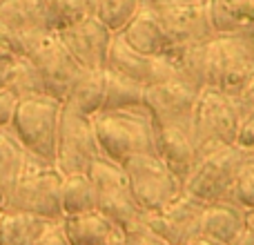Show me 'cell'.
<instances>
[{"label":"cell","instance_id":"obj_1","mask_svg":"<svg viewBox=\"0 0 254 245\" xmlns=\"http://www.w3.org/2000/svg\"><path fill=\"white\" fill-rule=\"evenodd\" d=\"M181 69L198 87L241 96L254 80V34L214 36L181 52Z\"/></svg>","mask_w":254,"mask_h":245},{"label":"cell","instance_id":"obj_2","mask_svg":"<svg viewBox=\"0 0 254 245\" xmlns=\"http://www.w3.org/2000/svg\"><path fill=\"white\" fill-rule=\"evenodd\" d=\"M103 156L123 163L134 154H156V122L145 105L98 112L92 116Z\"/></svg>","mask_w":254,"mask_h":245},{"label":"cell","instance_id":"obj_3","mask_svg":"<svg viewBox=\"0 0 254 245\" xmlns=\"http://www.w3.org/2000/svg\"><path fill=\"white\" fill-rule=\"evenodd\" d=\"M63 174L56 163L45 161L29 152L25 172L7 192V210L27 212V214L43 216L49 221L63 219L61 205Z\"/></svg>","mask_w":254,"mask_h":245},{"label":"cell","instance_id":"obj_4","mask_svg":"<svg viewBox=\"0 0 254 245\" xmlns=\"http://www.w3.org/2000/svg\"><path fill=\"white\" fill-rule=\"evenodd\" d=\"M63 101L43 94L18 101L11 119V129L18 136L27 152L56 161V138H58V121H61Z\"/></svg>","mask_w":254,"mask_h":245},{"label":"cell","instance_id":"obj_5","mask_svg":"<svg viewBox=\"0 0 254 245\" xmlns=\"http://www.w3.org/2000/svg\"><path fill=\"white\" fill-rule=\"evenodd\" d=\"M246 161V154L239 145H223L198 154L192 172L183 181V192L203 205L223 201L225 194L232 192L239 167Z\"/></svg>","mask_w":254,"mask_h":245},{"label":"cell","instance_id":"obj_6","mask_svg":"<svg viewBox=\"0 0 254 245\" xmlns=\"http://www.w3.org/2000/svg\"><path fill=\"white\" fill-rule=\"evenodd\" d=\"M123 170L131 194L145 214L163 210L183 194V181L158 154H134L123 163Z\"/></svg>","mask_w":254,"mask_h":245},{"label":"cell","instance_id":"obj_7","mask_svg":"<svg viewBox=\"0 0 254 245\" xmlns=\"http://www.w3.org/2000/svg\"><path fill=\"white\" fill-rule=\"evenodd\" d=\"M54 25L43 0H0V54H29Z\"/></svg>","mask_w":254,"mask_h":245},{"label":"cell","instance_id":"obj_8","mask_svg":"<svg viewBox=\"0 0 254 245\" xmlns=\"http://www.w3.org/2000/svg\"><path fill=\"white\" fill-rule=\"evenodd\" d=\"M89 179L96 187V210L105 214L121 230L136 223L145 216L131 194L129 181L121 163H114L107 156H98L87 170Z\"/></svg>","mask_w":254,"mask_h":245},{"label":"cell","instance_id":"obj_9","mask_svg":"<svg viewBox=\"0 0 254 245\" xmlns=\"http://www.w3.org/2000/svg\"><path fill=\"white\" fill-rule=\"evenodd\" d=\"M103 152L92 125V116L80 114L63 103L61 121H58L56 161H54L61 174H87L92 163Z\"/></svg>","mask_w":254,"mask_h":245},{"label":"cell","instance_id":"obj_10","mask_svg":"<svg viewBox=\"0 0 254 245\" xmlns=\"http://www.w3.org/2000/svg\"><path fill=\"white\" fill-rule=\"evenodd\" d=\"M194 143L198 154L223 145H239V116L232 107V96L212 87H203L198 92Z\"/></svg>","mask_w":254,"mask_h":245},{"label":"cell","instance_id":"obj_11","mask_svg":"<svg viewBox=\"0 0 254 245\" xmlns=\"http://www.w3.org/2000/svg\"><path fill=\"white\" fill-rule=\"evenodd\" d=\"M143 4L154 13L167 40L174 47L207 43L214 38L210 22V11L205 2H188V0H143Z\"/></svg>","mask_w":254,"mask_h":245},{"label":"cell","instance_id":"obj_12","mask_svg":"<svg viewBox=\"0 0 254 245\" xmlns=\"http://www.w3.org/2000/svg\"><path fill=\"white\" fill-rule=\"evenodd\" d=\"M201 87L185 76H176L165 83L145 89V107L152 112L156 127H190L194 129V112Z\"/></svg>","mask_w":254,"mask_h":245},{"label":"cell","instance_id":"obj_13","mask_svg":"<svg viewBox=\"0 0 254 245\" xmlns=\"http://www.w3.org/2000/svg\"><path fill=\"white\" fill-rule=\"evenodd\" d=\"M105 69L125 76V78L143 85V87H152V85L165 83V80L176 78V76H183L172 56L140 54L136 49H131L121 34H114V38H112Z\"/></svg>","mask_w":254,"mask_h":245},{"label":"cell","instance_id":"obj_14","mask_svg":"<svg viewBox=\"0 0 254 245\" xmlns=\"http://www.w3.org/2000/svg\"><path fill=\"white\" fill-rule=\"evenodd\" d=\"M203 210L201 201L183 192L163 210L145 214V221L167 245H192L203 237Z\"/></svg>","mask_w":254,"mask_h":245},{"label":"cell","instance_id":"obj_15","mask_svg":"<svg viewBox=\"0 0 254 245\" xmlns=\"http://www.w3.org/2000/svg\"><path fill=\"white\" fill-rule=\"evenodd\" d=\"M56 36L83 69H105L114 34L94 13L56 29Z\"/></svg>","mask_w":254,"mask_h":245},{"label":"cell","instance_id":"obj_16","mask_svg":"<svg viewBox=\"0 0 254 245\" xmlns=\"http://www.w3.org/2000/svg\"><path fill=\"white\" fill-rule=\"evenodd\" d=\"M27 56H31V61L36 62L49 96L65 101L67 92L74 85V80L78 78V74L83 71V67L67 52V47L61 43L56 31L45 36Z\"/></svg>","mask_w":254,"mask_h":245},{"label":"cell","instance_id":"obj_17","mask_svg":"<svg viewBox=\"0 0 254 245\" xmlns=\"http://www.w3.org/2000/svg\"><path fill=\"white\" fill-rule=\"evenodd\" d=\"M156 154L181 181H185L198 158L194 129L190 127H156Z\"/></svg>","mask_w":254,"mask_h":245},{"label":"cell","instance_id":"obj_18","mask_svg":"<svg viewBox=\"0 0 254 245\" xmlns=\"http://www.w3.org/2000/svg\"><path fill=\"white\" fill-rule=\"evenodd\" d=\"M121 36L131 49L147 54V56H170L174 52V45L167 40L165 31L161 29L154 13L143 2H140V9L134 16V20L121 31Z\"/></svg>","mask_w":254,"mask_h":245},{"label":"cell","instance_id":"obj_19","mask_svg":"<svg viewBox=\"0 0 254 245\" xmlns=\"http://www.w3.org/2000/svg\"><path fill=\"white\" fill-rule=\"evenodd\" d=\"M246 228V210L228 198L205 205L203 210V237L230 245Z\"/></svg>","mask_w":254,"mask_h":245},{"label":"cell","instance_id":"obj_20","mask_svg":"<svg viewBox=\"0 0 254 245\" xmlns=\"http://www.w3.org/2000/svg\"><path fill=\"white\" fill-rule=\"evenodd\" d=\"M216 36L254 34V0H207Z\"/></svg>","mask_w":254,"mask_h":245},{"label":"cell","instance_id":"obj_21","mask_svg":"<svg viewBox=\"0 0 254 245\" xmlns=\"http://www.w3.org/2000/svg\"><path fill=\"white\" fill-rule=\"evenodd\" d=\"M61 223L69 245H105L121 230L98 210L63 216Z\"/></svg>","mask_w":254,"mask_h":245},{"label":"cell","instance_id":"obj_22","mask_svg":"<svg viewBox=\"0 0 254 245\" xmlns=\"http://www.w3.org/2000/svg\"><path fill=\"white\" fill-rule=\"evenodd\" d=\"M105 96V69H83L65 96V105L85 116L101 112Z\"/></svg>","mask_w":254,"mask_h":245},{"label":"cell","instance_id":"obj_23","mask_svg":"<svg viewBox=\"0 0 254 245\" xmlns=\"http://www.w3.org/2000/svg\"><path fill=\"white\" fill-rule=\"evenodd\" d=\"M49 225L52 221L43 216L4 210L0 214V245H36Z\"/></svg>","mask_w":254,"mask_h":245},{"label":"cell","instance_id":"obj_24","mask_svg":"<svg viewBox=\"0 0 254 245\" xmlns=\"http://www.w3.org/2000/svg\"><path fill=\"white\" fill-rule=\"evenodd\" d=\"M27 161H29V152L18 140L13 129L11 127H0V187L9 192L25 172Z\"/></svg>","mask_w":254,"mask_h":245},{"label":"cell","instance_id":"obj_25","mask_svg":"<svg viewBox=\"0 0 254 245\" xmlns=\"http://www.w3.org/2000/svg\"><path fill=\"white\" fill-rule=\"evenodd\" d=\"M61 205H63V216L96 210V187H94V181L89 179V174L63 176Z\"/></svg>","mask_w":254,"mask_h":245},{"label":"cell","instance_id":"obj_26","mask_svg":"<svg viewBox=\"0 0 254 245\" xmlns=\"http://www.w3.org/2000/svg\"><path fill=\"white\" fill-rule=\"evenodd\" d=\"M7 89L18 98V101L47 94L45 80H43V76H40L36 62L31 61V56H27V54L13 56L11 71H9V80H7Z\"/></svg>","mask_w":254,"mask_h":245},{"label":"cell","instance_id":"obj_27","mask_svg":"<svg viewBox=\"0 0 254 245\" xmlns=\"http://www.w3.org/2000/svg\"><path fill=\"white\" fill-rule=\"evenodd\" d=\"M145 89L143 85L125 78L121 74L105 69V96H103L101 112L110 110H123V107L145 105Z\"/></svg>","mask_w":254,"mask_h":245},{"label":"cell","instance_id":"obj_28","mask_svg":"<svg viewBox=\"0 0 254 245\" xmlns=\"http://www.w3.org/2000/svg\"><path fill=\"white\" fill-rule=\"evenodd\" d=\"M140 2L143 0H96L94 7V16L112 31V34H121L138 13Z\"/></svg>","mask_w":254,"mask_h":245},{"label":"cell","instance_id":"obj_29","mask_svg":"<svg viewBox=\"0 0 254 245\" xmlns=\"http://www.w3.org/2000/svg\"><path fill=\"white\" fill-rule=\"evenodd\" d=\"M43 4L49 13L54 29H61L85 16H92L96 0H43Z\"/></svg>","mask_w":254,"mask_h":245},{"label":"cell","instance_id":"obj_30","mask_svg":"<svg viewBox=\"0 0 254 245\" xmlns=\"http://www.w3.org/2000/svg\"><path fill=\"white\" fill-rule=\"evenodd\" d=\"M232 196L234 203H239L246 212L254 210V156H246L243 165L239 167L232 185Z\"/></svg>","mask_w":254,"mask_h":245},{"label":"cell","instance_id":"obj_31","mask_svg":"<svg viewBox=\"0 0 254 245\" xmlns=\"http://www.w3.org/2000/svg\"><path fill=\"white\" fill-rule=\"evenodd\" d=\"M123 239H125L127 245H167L152 228H149L145 216L140 221H136V223L123 228Z\"/></svg>","mask_w":254,"mask_h":245},{"label":"cell","instance_id":"obj_32","mask_svg":"<svg viewBox=\"0 0 254 245\" xmlns=\"http://www.w3.org/2000/svg\"><path fill=\"white\" fill-rule=\"evenodd\" d=\"M16 105H18V98L13 96L7 87H0V127H9V125H11Z\"/></svg>","mask_w":254,"mask_h":245},{"label":"cell","instance_id":"obj_33","mask_svg":"<svg viewBox=\"0 0 254 245\" xmlns=\"http://www.w3.org/2000/svg\"><path fill=\"white\" fill-rule=\"evenodd\" d=\"M36 245H69V241H67V237H65V232H63L61 219L52 221V225H49V228L45 230L43 234H40V239L36 241Z\"/></svg>","mask_w":254,"mask_h":245},{"label":"cell","instance_id":"obj_34","mask_svg":"<svg viewBox=\"0 0 254 245\" xmlns=\"http://www.w3.org/2000/svg\"><path fill=\"white\" fill-rule=\"evenodd\" d=\"M11 62H13V56H2V54H0V87H7L9 71H11Z\"/></svg>","mask_w":254,"mask_h":245},{"label":"cell","instance_id":"obj_35","mask_svg":"<svg viewBox=\"0 0 254 245\" xmlns=\"http://www.w3.org/2000/svg\"><path fill=\"white\" fill-rule=\"evenodd\" d=\"M246 228H248V232L254 237V210H248L246 212Z\"/></svg>","mask_w":254,"mask_h":245},{"label":"cell","instance_id":"obj_36","mask_svg":"<svg viewBox=\"0 0 254 245\" xmlns=\"http://www.w3.org/2000/svg\"><path fill=\"white\" fill-rule=\"evenodd\" d=\"M105 245H127V243H125V239H123V230H119V232H116L114 237H112Z\"/></svg>","mask_w":254,"mask_h":245},{"label":"cell","instance_id":"obj_37","mask_svg":"<svg viewBox=\"0 0 254 245\" xmlns=\"http://www.w3.org/2000/svg\"><path fill=\"white\" fill-rule=\"evenodd\" d=\"M7 210V189L0 187V212Z\"/></svg>","mask_w":254,"mask_h":245},{"label":"cell","instance_id":"obj_38","mask_svg":"<svg viewBox=\"0 0 254 245\" xmlns=\"http://www.w3.org/2000/svg\"><path fill=\"white\" fill-rule=\"evenodd\" d=\"M192 245H223V243H216V241H212V239L201 237V239H198V241H194Z\"/></svg>","mask_w":254,"mask_h":245},{"label":"cell","instance_id":"obj_39","mask_svg":"<svg viewBox=\"0 0 254 245\" xmlns=\"http://www.w3.org/2000/svg\"><path fill=\"white\" fill-rule=\"evenodd\" d=\"M246 94H250V98H254V80H252V85L248 87V92Z\"/></svg>","mask_w":254,"mask_h":245},{"label":"cell","instance_id":"obj_40","mask_svg":"<svg viewBox=\"0 0 254 245\" xmlns=\"http://www.w3.org/2000/svg\"><path fill=\"white\" fill-rule=\"evenodd\" d=\"M188 2H205V0H188Z\"/></svg>","mask_w":254,"mask_h":245},{"label":"cell","instance_id":"obj_41","mask_svg":"<svg viewBox=\"0 0 254 245\" xmlns=\"http://www.w3.org/2000/svg\"><path fill=\"white\" fill-rule=\"evenodd\" d=\"M0 214H2V212H0Z\"/></svg>","mask_w":254,"mask_h":245}]
</instances>
